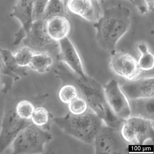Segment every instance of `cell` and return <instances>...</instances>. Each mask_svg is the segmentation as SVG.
Masks as SVG:
<instances>
[{"mask_svg": "<svg viewBox=\"0 0 154 154\" xmlns=\"http://www.w3.org/2000/svg\"><path fill=\"white\" fill-rule=\"evenodd\" d=\"M58 16L66 17L63 2L62 0H49L40 19L46 22L51 18Z\"/></svg>", "mask_w": 154, "mask_h": 154, "instance_id": "d6986e66", "label": "cell"}, {"mask_svg": "<svg viewBox=\"0 0 154 154\" xmlns=\"http://www.w3.org/2000/svg\"><path fill=\"white\" fill-rule=\"evenodd\" d=\"M52 134L32 124L24 128L11 144L14 154H42L44 146L52 139Z\"/></svg>", "mask_w": 154, "mask_h": 154, "instance_id": "277c9868", "label": "cell"}, {"mask_svg": "<svg viewBox=\"0 0 154 154\" xmlns=\"http://www.w3.org/2000/svg\"><path fill=\"white\" fill-rule=\"evenodd\" d=\"M103 87L107 103L114 115L123 120L130 117L128 99L121 90L118 81L112 79Z\"/></svg>", "mask_w": 154, "mask_h": 154, "instance_id": "9c48e42d", "label": "cell"}, {"mask_svg": "<svg viewBox=\"0 0 154 154\" xmlns=\"http://www.w3.org/2000/svg\"><path fill=\"white\" fill-rule=\"evenodd\" d=\"M35 0H17L10 14L20 23L22 26L15 35L14 42L20 44L25 36L26 32L34 21L33 14Z\"/></svg>", "mask_w": 154, "mask_h": 154, "instance_id": "7c38bea8", "label": "cell"}, {"mask_svg": "<svg viewBox=\"0 0 154 154\" xmlns=\"http://www.w3.org/2000/svg\"><path fill=\"white\" fill-rule=\"evenodd\" d=\"M58 95L60 100L63 103L68 104L78 96V93L74 86L67 84L62 86Z\"/></svg>", "mask_w": 154, "mask_h": 154, "instance_id": "cb8c5ba5", "label": "cell"}, {"mask_svg": "<svg viewBox=\"0 0 154 154\" xmlns=\"http://www.w3.org/2000/svg\"><path fill=\"white\" fill-rule=\"evenodd\" d=\"M130 117L154 121V97L128 99Z\"/></svg>", "mask_w": 154, "mask_h": 154, "instance_id": "9a60e30c", "label": "cell"}, {"mask_svg": "<svg viewBox=\"0 0 154 154\" xmlns=\"http://www.w3.org/2000/svg\"><path fill=\"white\" fill-rule=\"evenodd\" d=\"M112 55L109 65L116 74L130 81L137 79L141 74L138 62L130 54L115 52Z\"/></svg>", "mask_w": 154, "mask_h": 154, "instance_id": "30bf717a", "label": "cell"}, {"mask_svg": "<svg viewBox=\"0 0 154 154\" xmlns=\"http://www.w3.org/2000/svg\"><path fill=\"white\" fill-rule=\"evenodd\" d=\"M132 3L133 4V0H128Z\"/></svg>", "mask_w": 154, "mask_h": 154, "instance_id": "f546056e", "label": "cell"}, {"mask_svg": "<svg viewBox=\"0 0 154 154\" xmlns=\"http://www.w3.org/2000/svg\"><path fill=\"white\" fill-rule=\"evenodd\" d=\"M97 0H68L66 6L72 13L91 22L100 17L101 10Z\"/></svg>", "mask_w": 154, "mask_h": 154, "instance_id": "5bb4252c", "label": "cell"}, {"mask_svg": "<svg viewBox=\"0 0 154 154\" xmlns=\"http://www.w3.org/2000/svg\"><path fill=\"white\" fill-rule=\"evenodd\" d=\"M48 1L49 0H35L34 21L40 19Z\"/></svg>", "mask_w": 154, "mask_h": 154, "instance_id": "4316f807", "label": "cell"}, {"mask_svg": "<svg viewBox=\"0 0 154 154\" xmlns=\"http://www.w3.org/2000/svg\"><path fill=\"white\" fill-rule=\"evenodd\" d=\"M0 53L6 66L12 72L20 78L27 75V67L19 66L15 60L14 55L10 51L0 47Z\"/></svg>", "mask_w": 154, "mask_h": 154, "instance_id": "ffe728a7", "label": "cell"}, {"mask_svg": "<svg viewBox=\"0 0 154 154\" xmlns=\"http://www.w3.org/2000/svg\"><path fill=\"white\" fill-rule=\"evenodd\" d=\"M137 48L140 53L138 64L142 70H149L153 69L154 65L153 54L149 51L147 45L142 42L137 45Z\"/></svg>", "mask_w": 154, "mask_h": 154, "instance_id": "44dd1931", "label": "cell"}, {"mask_svg": "<svg viewBox=\"0 0 154 154\" xmlns=\"http://www.w3.org/2000/svg\"><path fill=\"white\" fill-rule=\"evenodd\" d=\"M130 144L122 136L121 130L103 125L93 144L95 154H125L128 152Z\"/></svg>", "mask_w": 154, "mask_h": 154, "instance_id": "5b68a950", "label": "cell"}, {"mask_svg": "<svg viewBox=\"0 0 154 154\" xmlns=\"http://www.w3.org/2000/svg\"><path fill=\"white\" fill-rule=\"evenodd\" d=\"M45 23L40 19L34 21L25 32L22 42L35 53H45L51 55L59 47V44L49 35Z\"/></svg>", "mask_w": 154, "mask_h": 154, "instance_id": "8992f818", "label": "cell"}, {"mask_svg": "<svg viewBox=\"0 0 154 154\" xmlns=\"http://www.w3.org/2000/svg\"><path fill=\"white\" fill-rule=\"evenodd\" d=\"M1 83V77L0 76V84Z\"/></svg>", "mask_w": 154, "mask_h": 154, "instance_id": "4dcf8cb0", "label": "cell"}, {"mask_svg": "<svg viewBox=\"0 0 154 154\" xmlns=\"http://www.w3.org/2000/svg\"><path fill=\"white\" fill-rule=\"evenodd\" d=\"M147 8L148 10H149L152 11L154 10V0H144Z\"/></svg>", "mask_w": 154, "mask_h": 154, "instance_id": "f1b7e54d", "label": "cell"}, {"mask_svg": "<svg viewBox=\"0 0 154 154\" xmlns=\"http://www.w3.org/2000/svg\"><path fill=\"white\" fill-rule=\"evenodd\" d=\"M76 89L78 96L85 100L89 108L107 125L121 130L124 120L112 112L106 100L104 87L100 83L90 77L87 80L82 81Z\"/></svg>", "mask_w": 154, "mask_h": 154, "instance_id": "3957f363", "label": "cell"}, {"mask_svg": "<svg viewBox=\"0 0 154 154\" xmlns=\"http://www.w3.org/2000/svg\"><path fill=\"white\" fill-rule=\"evenodd\" d=\"M54 63L51 55L45 53H34L29 67L40 73L48 71Z\"/></svg>", "mask_w": 154, "mask_h": 154, "instance_id": "e0dca14e", "label": "cell"}, {"mask_svg": "<svg viewBox=\"0 0 154 154\" xmlns=\"http://www.w3.org/2000/svg\"><path fill=\"white\" fill-rule=\"evenodd\" d=\"M154 121L140 118L129 117L124 120L122 135L130 144L142 145L147 140H153Z\"/></svg>", "mask_w": 154, "mask_h": 154, "instance_id": "ba28073f", "label": "cell"}, {"mask_svg": "<svg viewBox=\"0 0 154 154\" xmlns=\"http://www.w3.org/2000/svg\"><path fill=\"white\" fill-rule=\"evenodd\" d=\"M53 116L45 108L39 106L36 108L31 118L34 124L49 131L53 121Z\"/></svg>", "mask_w": 154, "mask_h": 154, "instance_id": "ac0fdd59", "label": "cell"}, {"mask_svg": "<svg viewBox=\"0 0 154 154\" xmlns=\"http://www.w3.org/2000/svg\"><path fill=\"white\" fill-rule=\"evenodd\" d=\"M70 112L75 115H79L85 112L88 106L85 100L78 96L68 104Z\"/></svg>", "mask_w": 154, "mask_h": 154, "instance_id": "d4e9b609", "label": "cell"}, {"mask_svg": "<svg viewBox=\"0 0 154 154\" xmlns=\"http://www.w3.org/2000/svg\"><path fill=\"white\" fill-rule=\"evenodd\" d=\"M0 76L3 81H13L19 80L20 77L10 71L6 66L0 53Z\"/></svg>", "mask_w": 154, "mask_h": 154, "instance_id": "484cf974", "label": "cell"}, {"mask_svg": "<svg viewBox=\"0 0 154 154\" xmlns=\"http://www.w3.org/2000/svg\"><path fill=\"white\" fill-rule=\"evenodd\" d=\"M53 121L65 133L88 144L93 146L95 139L103 121L89 108L84 113L53 118Z\"/></svg>", "mask_w": 154, "mask_h": 154, "instance_id": "7a4b0ae2", "label": "cell"}, {"mask_svg": "<svg viewBox=\"0 0 154 154\" xmlns=\"http://www.w3.org/2000/svg\"><path fill=\"white\" fill-rule=\"evenodd\" d=\"M58 42L60 50L56 55L57 60L81 78L85 80L88 79L90 76L85 73L79 54L70 40L67 37Z\"/></svg>", "mask_w": 154, "mask_h": 154, "instance_id": "8fae6325", "label": "cell"}, {"mask_svg": "<svg viewBox=\"0 0 154 154\" xmlns=\"http://www.w3.org/2000/svg\"><path fill=\"white\" fill-rule=\"evenodd\" d=\"M16 104L7 106L3 116L0 132V153L11 145L24 128L33 123L31 119H23L18 116L15 109Z\"/></svg>", "mask_w": 154, "mask_h": 154, "instance_id": "52a82bcc", "label": "cell"}, {"mask_svg": "<svg viewBox=\"0 0 154 154\" xmlns=\"http://www.w3.org/2000/svg\"><path fill=\"white\" fill-rule=\"evenodd\" d=\"M133 4L141 14H144L147 12L148 10L144 0H133Z\"/></svg>", "mask_w": 154, "mask_h": 154, "instance_id": "83f0119b", "label": "cell"}, {"mask_svg": "<svg viewBox=\"0 0 154 154\" xmlns=\"http://www.w3.org/2000/svg\"><path fill=\"white\" fill-rule=\"evenodd\" d=\"M34 53L30 48L24 46L19 49L14 56L19 66L28 67H29Z\"/></svg>", "mask_w": 154, "mask_h": 154, "instance_id": "603a6c76", "label": "cell"}, {"mask_svg": "<svg viewBox=\"0 0 154 154\" xmlns=\"http://www.w3.org/2000/svg\"><path fill=\"white\" fill-rule=\"evenodd\" d=\"M45 28L50 37L54 40L59 42L68 37L70 32V23L66 17L58 16L45 22Z\"/></svg>", "mask_w": 154, "mask_h": 154, "instance_id": "2e32d148", "label": "cell"}, {"mask_svg": "<svg viewBox=\"0 0 154 154\" xmlns=\"http://www.w3.org/2000/svg\"><path fill=\"white\" fill-rule=\"evenodd\" d=\"M97 1H103V0H97Z\"/></svg>", "mask_w": 154, "mask_h": 154, "instance_id": "1f68e13d", "label": "cell"}, {"mask_svg": "<svg viewBox=\"0 0 154 154\" xmlns=\"http://www.w3.org/2000/svg\"><path fill=\"white\" fill-rule=\"evenodd\" d=\"M120 87L128 99L154 97L153 77L128 81Z\"/></svg>", "mask_w": 154, "mask_h": 154, "instance_id": "4fadbf2b", "label": "cell"}, {"mask_svg": "<svg viewBox=\"0 0 154 154\" xmlns=\"http://www.w3.org/2000/svg\"><path fill=\"white\" fill-rule=\"evenodd\" d=\"M42 104L37 102H32L24 100L17 103L15 111L18 116L24 119H30L36 108L40 106Z\"/></svg>", "mask_w": 154, "mask_h": 154, "instance_id": "7402d4cb", "label": "cell"}, {"mask_svg": "<svg viewBox=\"0 0 154 154\" xmlns=\"http://www.w3.org/2000/svg\"><path fill=\"white\" fill-rule=\"evenodd\" d=\"M131 15L130 9L121 4L104 10L94 24L97 30V41L100 47L111 54L116 52L117 42L130 28Z\"/></svg>", "mask_w": 154, "mask_h": 154, "instance_id": "6da1fadb", "label": "cell"}]
</instances>
